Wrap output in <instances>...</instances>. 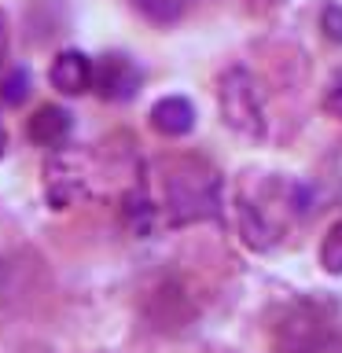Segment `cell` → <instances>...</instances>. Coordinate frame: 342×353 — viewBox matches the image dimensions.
I'll list each match as a JSON object with an SVG mask.
<instances>
[{
	"instance_id": "obj_8",
	"label": "cell",
	"mask_w": 342,
	"mask_h": 353,
	"mask_svg": "<svg viewBox=\"0 0 342 353\" xmlns=\"http://www.w3.org/2000/svg\"><path fill=\"white\" fill-rule=\"evenodd\" d=\"M320 265H324V272H331V276L342 272V221L331 225L324 243H320Z\"/></svg>"
},
{
	"instance_id": "obj_1",
	"label": "cell",
	"mask_w": 342,
	"mask_h": 353,
	"mask_svg": "<svg viewBox=\"0 0 342 353\" xmlns=\"http://www.w3.org/2000/svg\"><path fill=\"white\" fill-rule=\"evenodd\" d=\"M217 99H221V118L232 132L239 137H250L258 140L265 137V110H261V96H258V85L247 70L232 66V70L221 77V88H217Z\"/></svg>"
},
{
	"instance_id": "obj_14",
	"label": "cell",
	"mask_w": 342,
	"mask_h": 353,
	"mask_svg": "<svg viewBox=\"0 0 342 353\" xmlns=\"http://www.w3.org/2000/svg\"><path fill=\"white\" fill-rule=\"evenodd\" d=\"M8 151V132H4V125H0V154Z\"/></svg>"
},
{
	"instance_id": "obj_10",
	"label": "cell",
	"mask_w": 342,
	"mask_h": 353,
	"mask_svg": "<svg viewBox=\"0 0 342 353\" xmlns=\"http://www.w3.org/2000/svg\"><path fill=\"white\" fill-rule=\"evenodd\" d=\"M26 92H30V74H26V70H11V74L4 77V88H0V99H4L8 107H19L22 99H26Z\"/></svg>"
},
{
	"instance_id": "obj_9",
	"label": "cell",
	"mask_w": 342,
	"mask_h": 353,
	"mask_svg": "<svg viewBox=\"0 0 342 353\" xmlns=\"http://www.w3.org/2000/svg\"><path fill=\"white\" fill-rule=\"evenodd\" d=\"M137 8H140L151 22H159V26H170V22L181 19L184 0H137Z\"/></svg>"
},
{
	"instance_id": "obj_7",
	"label": "cell",
	"mask_w": 342,
	"mask_h": 353,
	"mask_svg": "<svg viewBox=\"0 0 342 353\" xmlns=\"http://www.w3.org/2000/svg\"><path fill=\"white\" fill-rule=\"evenodd\" d=\"M151 125L162 137H188L195 129V107L184 96H162L151 107Z\"/></svg>"
},
{
	"instance_id": "obj_2",
	"label": "cell",
	"mask_w": 342,
	"mask_h": 353,
	"mask_svg": "<svg viewBox=\"0 0 342 353\" xmlns=\"http://www.w3.org/2000/svg\"><path fill=\"white\" fill-rule=\"evenodd\" d=\"M170 210L173 221H203L217 214V176L184 165L170 176Z\"/></svg>"
},
{
	"instance_id": "obj_5",
	"label": "cell",
	"mask_w": 342,
	"mask_h": 353,
	"mask_svg": "<svg viewBox=\"0 0 342 353\" xmlns=\"http://www.w3.org/2000/svg\"><path fill=\"white\" fill-rule=\"evenodd\" d=\"M52 88H59L63 96H81L92 88V59H88L85 52H59L52 63Z\"/></svg>"
},
{
	"instance_id": "obj_13",
	"label": "cell",
	"mask_w": 342,
	"mask_h": 353,
	"mask_svg": "<svg viewBox=\"0 0 342 353\" xmlns=\"http://www.w3.org/2000/svg\"><path fill=\"white\" fill-rule=\"evenodd\" d=\"M4 52H8V19L0 15V59H4Z\"/></svg>"
},
{
	"instance_id": "obj_12",
	"label": "cell",
	"mask_w": 342,
	"mask_h": 353,
	"mask_svg": "<svg viewBox=\"0 0 342 353\" xmlns=\"http://www.w3.org/2000/svg\"><path fill=\"white\" fill-rule=\"evenodd\" d=\"M324 107H328L335 118H342V81H335V85L328 88V96H324Z\"/></svg>"
},
{
	"instance_id": "obj_6",
	"label": "cell",
	"mask_w": 342,
	"mask_h": 353,
	"mask_svg": "<svg viewBox=\"0 0 342 353\" xmlns=\"http://www.w3.org/2000/svg\"><path fill=\"white\" fill-rule=\"evenodd\" d=\"M70 129H74L70 110L52 107V103L37 107V114L26 121V137L33 143H41V148H63V140L70 137Z\"/></svg>"
},
{
	"instance_id": "obj_11",
	"label": "cell",
	"mask_w": 342,
	"mask_h": 353,
	"mask_svg": "<svg viewBox=\"0 0 342 353\" xmlns=\"http://www.w3.org/2000/svg\"><path fill=\"white\" fill-rule=\"evenodd\" d=\"M320 30H324L328 41L342 44V4H328L320 11Z\"/></svg>"
},
{
	"instance_id": "obj_4",
	"label": "cell",
	"mask_w": 342,
	"mask_h": 353,
	"mask_svg": "<svg viewBox=\"0 0 342 353\" xmlns=\"http://www.w3.org/2000/svg\"><path fill=\"white\" fill-rule=\"evenodd\" d=\"M328 342V324L313 309H294L280 324V346L287 353H320Z\"/></svg>"
},
{
	"instance_id": "obj_3",
	"label": "cell",
	"mask_w": 342,
	"mask_h": 353,
	"mask_svg": "<svg viewBox=\"0 0 342 353\" xmlns=\"http://www.w3.org/2000/svg\"><path fill=\"white\" fill-rule=\"evenodd\" d=\"M92 88L103 99H132L140 88V70L129 55H103L92 63Z\"/></svg>"
}]
</instances>
